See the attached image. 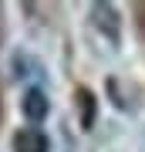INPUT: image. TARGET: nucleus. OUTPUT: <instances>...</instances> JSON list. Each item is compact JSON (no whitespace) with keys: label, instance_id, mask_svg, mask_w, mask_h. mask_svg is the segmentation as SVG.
Wrapping results in <instances>:
<instances>
[{"label":"nucleus","instance_id":"obj_3","mask_svg":"<svg viewBox=\"0 0 145 152\" xmlns=\"http://www.w3.org/2000/svg\"><path fill=\"white\" fill-rule=\"evenodd\" d=\"M20 108H24V115H27L31 122H41V118H47L51 102H47V95H44L41 88H27L24 98H20Z\"/></svg>","mask_w":145,"mask_h":152},{"label":"nucleus","instance_id":"obj_1","mask_svg":"<svg viewBox=\"0 0 145 152\" xmlns=\"http://www.w3.org/2000/svg\"><path fill=\"white\" fill-rule=\"evenodd\" d=\"M91 20H95V27L105 34V41L111 44V48H118V41H122V20H118V10H115L111 4H95V7H91Z\"/></svg>","mask_w":145,"mask_h":152},{"label":"nucleus","instance_id":"obj_4","mask_svg":"<svg viewBox=\"0 0 145 152\" xmlns=\"http://www.w3.org/2000/svg\"><path fill=\"white\" fill-rule=\"evenodd\" d=\"M78 105H81V129L95 125V91L91 88H78Z\"/></svg>","mask_w":145,"mask_h":152},{"label":"nucleus","instance_id":"obj_2","mask_svg":"<svg viewBox=\"0 0 145 152\" xmlns=\"http://www.w3.org/2000/svg\"><path fill=\"white\" fill-rule=\"evenodd\" d=\"M47 149H51L47 135L41 129H34V125H27L14 135V152H47Z\"/></svg>","mask_w":145,"mask_h":152}]
</instances>
